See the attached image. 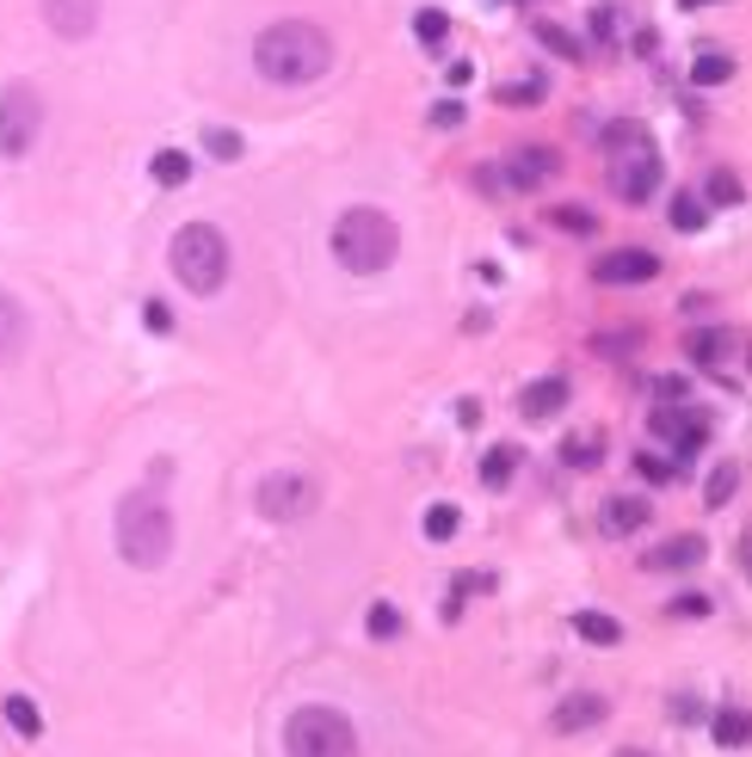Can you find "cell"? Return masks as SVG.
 <instances>
[{"mask_svg":"<svg viewBox=\"0 0 752 757\" xmlns=\"http://www.w3.org/2000/svg\"><path fill=\"white\" fill-rule=\"evenodd\" d=\"M25 339H31V321H25V303L20 296H7L0 290V363H13L25 351Z\"/></svg>","mask_w":752,"mask_h":757,"instance_id":"15","label":"cell"},{"mask_svg":"<svg viewBox=\"0 0 752 757\" xmlns=\"http://www.w3.org/2000/svg\"><path fill=\"white\" fill-rule=\"evenodd\" d=\"M598 284H654L660 278V253H648V246H623V253H604L592 266Z\"/></svg>","mask_w":752,"mask_h":757,"instance_id":"9","label":"cell"},{"mask_svg":"<svg viewBox=\"0 0 752 757\" xmlns=\"http://www.w3.org/2000/svg\"><path fill=\"white\" fill-rule=\"evenodd\" d=\"M629 31H636V25H629V13H623V7H611V0H604V7H592V38L604 43V50H623V43H629Z\"/></svg>","mask_w":752,"mask_h":757,"instance_id":"19","label":"cell"},{"mask_svg":"<svg viewBox=\"0 0 752 757\" xmlns=\"http://www.w3.org/2000/svg\"><path fill=\"white\" fill-rule=\"evenodd\" d=\"M654 388H660V400H691V382L685 376H660Z\"/></svg>","mask_w":752,"mask_h":757,"instance_id":"40","label":"cell"},{"mask_svg":"<svg viewBox=\"0 0 752 757\" xmlns=\"http://www.w3.org/2000/svg\"><path fill=\"white\" fill-rule=\"evenodd\" d=\"M604 715H611V702L592 696V690H579V696H561V702H556L549 727H556V733H586V727H598Z\"/></svg>","mask_w":752,"mask_h":757,"instance_id":"13","label":"cell"},{"mask_svg":"<svg viewBox=\"0 0 752 757\" xmlns=\"http://www.w3.org/2000/svg\"><path fill=\"white\" fill-rule=\"evenodd\" d=\"M641 524H648V499H636V492H611V499L598 505V530L611 536V542L636 536Z\"/></svg>","mask_w":752,"mask_h":757,"instance_id":"11","label":"cell"},{"mask_svg":"<svg viewBox=\"0 0 752 757\" xmlns=\"http://www.w3.org/2000/svg\"><path fill=\"white\" fill-rule=\"evenodd\" d=\"M574 634H579V641H592V646H617L623 641V628L611 623V616H598V610H579V616H574Z\"/></svg>","mask_w":752,"mask_h":757,"instance_id":"22","label":"cell"},{"mask_svg":"<svg viewBox=\"0 0 752 757\" xmlns=\"http://www.w3.org/2000/svg\"><path fill=\"white\" fill-rule=\"evenodd\" d=\"M117 554L136 573L167 567V554H174V512H167L161 492H130L117 505Z\"/></svg>","mask_w":752,"mask_h":757,"instance_id":"2","label":"cell"},{"mask_svg":"<svg viewBox=\"0 0 752 757\" xmlns=\"http://www.w3.org/2000/svg\"><path fill=\"white\" fill-rule=\"evenodd\" d=\"M43 136V99L31 80H7L0 87V154L7 161H25V154L38 149Z\"/></svg>","mask_w":752,"mask_h":757,"instance_id":"6","label":"cell"},{"mask_svg":"<svg viewBox=\"0 0 752 757\" xmlns=\"http://www.w3.org/2000/svg\"><path fill=\"white\" fill-rule=\"evenodd\" d=\"M432 124H438V130H457V124H463V99H438V105H432Z\"/></svg>","mask_w":752,"mask_h":757,"instance_id":"38","label":"cell"},{"mask_svg":"<svg viewBox=\"0 0 752 757\" xmlns=\"http://www.w3.org/2000/svg\"><path fill=\"white\" fill-rule=\"evenodd\" d=\"M636 469H641V480H654V487H666V480H678V469L666 462V456H636Z\"/></svg>","mask_w":752,"mask_h":757,"instance_id":"35","label":"cell"},{"mask_svg":"<svg viewBox=\"0 0 752 757\" xmlns=\"http://www.w3.org/2000/svg\"><path fill=\"white\" fill-rule=\"evenodd\" d=\"M284 757H358V727L328 702H309L284 720Z\"/></svg>","mask_w":752,"mask_h":757,"instance_id":"5","label":"cell"},{"mask_svg":"<svg viewBox=\"0 0 752 757\" xmlns=\"http://www.w3.org/2000/svg\"><path fill=\"white\" fill-rule=\"evenodd\" d=\"M167 266L186 284V296H216V290L229 284V241H222V228L186 222L174 234V246H167Z\"/></svg>","mask_w":752,"mask_h":757,"instance_id":"4","label":"cell"},{"mask_svg":"<svg viewBox=\"0 0 752 757\" xmlns=\"http://www.w3.org/2000/svg\"><path fill=\"white\" fill-rule=\"evenodd\" d=\"M561 407H568V382H561V376L531 382V388H524V400H519V413H524V419H556Z\"/></svg>","mask_w":752,"mask_h":757,"instance_id":"16","label":"cell"},{"mask_svg":"<svg viewBox=\"0 0 752 757\" xmlns=\"http://www.w3.org/2000/svg\"><path fill=\"white\" fill-rule=\"evenodd\" d=\"M561 172V154L556 149H512V161H506V179L519 191H537V185H549Z\"/></svg>","mask_w":752,"mask_h":757,"instance_id":"12","label":"cell"},{"mask_svg":"<svg viewBox=\"0 0 752 757\" xmlns=\"http://www.w3.org/2000/svg\"><path fill=\"white\" fill-rule=\"evenodd\" d=\"M253 68L271 87H309L333 68V38L309 20H278L253 38Z\"/></svg>","mask_w":752,"mask_h":757,"instance_id":"1","label":"cell"},{"mask_svg":"<svg viewBox=\"0 0 752 757\" xmlns=\"http://www.w3.org/2000/svg\"><path fill=\"white\" fill-rule=\"evenodd\" d=\"M457 524H463V517H457V505H432V512H425V536H432V542H450V536H457Z\"/></svg>","mask_w":752,"mask_h":757,"instance_id":"32","label":"cell"},{"mask_svg":"<svg viewBox=\"0 0 752 757\" xmlns=\"http://www.w3.org/2000/svg\"><path fill=\"white\" fill-rule=\"evenodd\" d=\"M617 757H654V752H617Z\"/></svg>","mask_w":752,"mask_h":757,"instance_id":"43","label":"cell"},{"mask_svg":"<svg viewBox=\"0 0 752 757\" xmlns=\"http://www.w3.org/2000/svg\"><path fill=\"white\" fill-rule=\"evenodd\" d=\"M611 191L629 197V204H648V197L660 191V154L648 149V142L617 149V161H611Z\"/></svg>","mask_w":752,"mask_h":757,"instance_id":"8","label":"cell"},{"mask_svg":"<svg viewBox=\"0 0 752 757\" xmlns=\"http://www.w3.org/2000/svg\"><path fill=\"white\" fill-rule=\"evenodd\" d=\"M204 149H211L216 161H234V154H241V136L234 130H204Z\"/></svg>","mask_w":752,"mask_h":757,"instance_id":"37","label":"cell"},{"mask_svg":"<svg viewBox=\"0 0 752 757\" xmlns=\"http://www.w3.org/2000/svg\"><path fill=\"white\" fill-rule=\"evenodd\" d=\"M740 197H747V185H740V172H728V167H715L710 172V204H740Z\"/></svg>","mask_w":752,"mask_h":757,"instance_id":"29","label":"cell"},{"mask_svg":"<svg viewBox=\"0 0 752 757\" xmlns=\"http://www.w3.org/2000/svg\"><path fill=\"white\" fill-rule=\"evenodd\" d=\"M666 610H673V616H710L715 604H710V591H678Z\"/></svg>","mask_w":752,"mask_h":757,"instance_id":"36","label":"cell"},{"mask_svg":"<svg viewBox=\"0 0 752 757\" xmlns=\"http://www.w3.org/2000/svg\"><path fill=\"white\" fill-rule=\"evenodd\" d=\"M666 715H673L678 727H691V720H703V702H697V696H673V702H666Z\"/></svg>","mask_w":752,"mask_h":757,"instance_id":"39","label":"cell"},{"mask_svg":"<svg viewBox=\"0 0 752 757\" xmlns=\"http://www.w3.org/2000/svg\"><path fill=\"white\" fill-rule=\"evenodd\" d=\"M365 628L377 634V641H395V634H402V610H395V604H370Z\"/></svg>","mask_w":752,"mask_h":757,"instance_id":"31","label":"cell"},{"mask_svg":"<svg viewBox=\"0 0 752 757\" xmlns=\"http://www.w3.org/2000/svg\"><path fill=\"white\" fill-rule=\"evenodd\" d=\"M703 554H710V542H703V536H673V542L648 549V573H685V567H697Z\"/></svg>","mask_w":752,"mask_h":757,"instance_id":"14","label":"cell"},{"mask_svg":"<svg viewBox=\"0 0 752 757\" xmlns=\"http://www.w3.org/2000/svg\"><path fill=\"white\" fill-rule=\"evenodd\" d=\"M734 492H740V462H722V469L710 474V487H703V505H715V512H722Z\"/></svg>","mask_w":752,"mask_h":757,"instance_id":"26","label":"cell"},{"mask_svg":"<svg viewBox=\"0 0 752 757\" xmlns=\"http://www.w3.org/2000/svg\"><path fill=\"white\" fill-rule=\"evenodd\" d=\"M715 745H728V752L747 745V708H722L715 715Z\"/></svg>","mask_w":752,"mask_h":757,"instance_id":"27","label":"cell"},{"mask_svg":"<svg viewBox=\"0 0 752 757\" xmlns=\"http://www.w3.org/2000/svg\"><path fill=\"white\" fill-rule=\"evenodd\" d=\"M543 99V80H512V87H500V105H512V112H524V105H537Z\"/></svg>","mask_w":752,"mask_h":757,"instance_id":"33","label":"cell"},{"mask_svg":"<svg viewBox=\"0 0 752 757\" xmlns=\"http://www.w3.org/2000/svg\"><path fill=\"white\" fill-rule=\"evenodd\" d=\"M734 68H740V62H734L728 50L703 43V50H697V62H691V80H697V87H722V80H734Z\"/></svg>","mask_w":752,"mask_h":757,"instance_id":"20","label":"cell"},{"mask_svg":"<svg viewBox=\"0 0 752 757\" xmlns=\"http://www.w3.org/2000/svg\"><path fill=\"white\" fill-rule=\"evenodd\" d=\"M149 172H155V185H186V179H192V154L186 149H155L149 154Z\"/></svg>","mask_w":752,"mask_h":757,"instance_id":"21","label":"cell"},{"mask_svg":"<svg viewBox=\"0 0 752 757\" xmlns=\"http://www.w3.org/2000/svg\"><path fill=\"white\" fill-rule=\"evenodd\" d=\"M402 253V228L388 222L383 209H346L333 222V259L352 271V278H377V271L395 266Z\"/></svg>","mask_w":752,"mask_h":757,"instance_id":"3","label":"cell"},{"mask_svg":"<svg viewBox=\"0 0 752 757\" xmlns=\"http://www.w3.org/2000/svg\"><path fill=\"white\" fill-rule=\"evenodd\" d=\"M678 7H715V0H678Z\"/></svg>","mask_w":752,"mask_h":757,"instance_id":"42","label":"cell"},{"mask_svg":"<svg viewBox=\"0 0 752 757\" xmlns=\"http://www.w3.org/2000/svg\"><path fill=\"white\" fill-rule=\"evenodd\" d=\"M149 326H155V333H167V326H174V315H167L161 303H149Z\"/></svg>","mask_w":752,"mask_h":757,"instance_id":"41","label":"cell"},{"mask_svg":"<svg viewBox=\"0 0 752 757\" xmlns=\"http://www.w3.org/2000/svg\"><path fill=\"white\" fill-rule=\"evenodd\" d=\"M685 351H691V363H703V370H722L728 351H734V333H728V326H703V333L685 339Z\"/></svg>","mask_w":752,"mask_h":757,"instance_id":"18","label":"cell"},{"mask_svg":"<svg viewBox=\"0 0 752 757\" xmlns=\"http://www.w3.org/2000/svg\"><path fill=\"white\" fill-rule=\"evenodd\" d=\"M666 222L678 228V234H697V228L710 222V209H703V197H691V191H678L673 209H666Z\"/></svg>","mask_w":752,"mask_h":757,"instance_id":"23","label":"cell"},{"mask_svg":"<svg viewBox=\"0 0 752 757\" xmlns=\"http://www.w3.org/2000/svg\"><path fill=\"white\" fill-rule=\"evenodd\" d=\"M413 38H420V43H444V38H450V20H444L438 7H420V13H413Z\"/></svg>","mask_w":752,"mask_h":757,"instance_id":"30","label":"cell"},{"mask_svg":"<svg viewBox=\"0 0 752 757\" xmlns=\"http://www.w3.org/2000/svg\"><path fill=\"white\" fill-rule=\"evenodd\" d=\"M38 13L43 25L56 31V38L80 43V38H93L99 31V0H38Z\"/></svg>","mask_w":752,"mask_h":757,"instance_id":"10","label":"cell"},{"mask_svg":"<svg viewBox=\"0 0 752 757\" xmlns=\"http://www.w3.org/2000/svg\"><path fill=\"white\" fill-rule=\"evenodd\" d=\"M549 216H556V228H568V234H592V228H598L592 209H568V204H561V209H549Z\"/></svg>","mask_w":752,"mask_h":757,"instance_id":"34","label":"cell"},{"mask_svg":"<svg viewBox=\"0 0 752 757\" xmlns=\"http://www.w3.org/2000/svg\"><path fill=\"white\" fill-rule=\"evenodd\" d=\"M253 499H259V517H271V524H296V517L315 512L321 487H315L309 474H266Z\"/></svg>","mask_w":752,"mask_h":757,"instance_id":"7","label":"cell"},{"mask_svg":"<svg viewBox=\"0 0 752 757\" xmlns=\"http://www.w3.org/2000/svg\"><path fill=\"white\" fill-rule=\"evenodd\" d=\"M512 469H519V450H512V444H494V450L482 456V487H506Z\"/></svg>","mask_w":752,"mask_h":757,"instance_id":"24","label":"cell"},{"mask_svg":"<svg viewBox=\"0 0 752 757\" xmlns=\"http://www.w3.org/2000/svg\"><path fill=\"white\" fill-rule=\"evenodd\" d=\"M531 38H537L549 56H561V62H579V56H586V38H579V31H568V25H556V20H531Z\"/></svg>","mask_w":752,"mask_h":757,"instance_id":"17","label":"cell"},{"mask_svg":"<svg viewBox=\"0 0 752 757\" xmlns=\"http://www.w3.org/2000/svg\"><path fill=\"white\" fill-rule=\"evenodd\" d=\"M561 462H568V469H598V432L568 437V444H561Z\"/></svg>","mask_w":752,"mask_h":757,"instance_id":"28","label":"cell"},{"mask_svg":"<svg viewBox=\"0 0 752 757\" xmlns=\"http://www.w3.org/2000/svg\"><path fill=\"white\" fill-rule=\"evenodd\" d=\"M7 727H13L20 739H38V733H43L38 702H31V696H7Z\"/></svg>","mask_w":752,"mask_h":757,"instance_id":"25","label":"cell"}]
</instances>
